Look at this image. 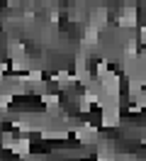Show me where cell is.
<instances>
[{
	"mask_svg": "<svg viewBox=\"0 0 146 161\" xmlns=\"http://www.w3.org/2000/svg\"><path fill=\"white\" fill-rule=\"evenodd\" d=\"M10 151L19 156V159H29V154H32V137H17L15 144L10 147Z\"/></svg>",
	"mask_w": 146,
	"mask_h": 161,
	"instance_id": "1",
	"label": "cell"
}]
</instances>
